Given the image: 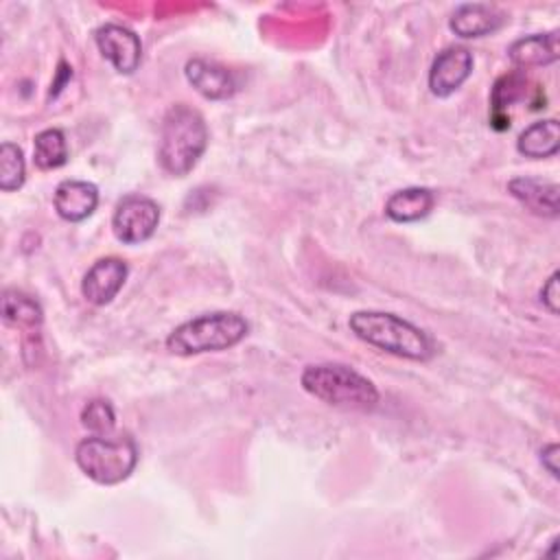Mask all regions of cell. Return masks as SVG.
Returning a JSON list of instances; mask_svg holds the SVG:
<instances>
[{
  "instance_id": "cell-20",
  "label": "cell",
  "mask_w": 560,
  "mask_h": 560,
  "mask_svg": "<svg viewBox=\"0 0 560 560\" xmlns=\"http://www.w3.org/2000/svg\"><path fill=\"white\" fill-rule=\"evenodd\" d=\"M81 422L92 435H112L116 427V413L107 400H90L81 411Z\"/></svg>"
},
{
  "instance_id": "cell-14",
  "label": "cell",
  "mask_w": 560,
  "mask_h": 560,
  "mask_svg": "<svg viewBox=\"0 0 560 560\" xmlns=\"http://www.w3.org/2000/svg\"><path fill=\"white\" fill-rule=\"evenodd\" d=\"M560 46H558V31L538 33L529 37H521L512 42L508 48V57L518 68H534V66H549L558 61Z\"/></svg>"
},
{
  "instance_id": "cell-22",
  "label": "cell",
  "mask_w": 560,
  "mask_h": 560,
  "mask_svg": "<svg viewBox=\"0 0 560 560\" xmlns=\"http://www.w3.org/2000/svg\"><path fill=\"white\" fill-rule=\"evenodd\" d=\"M558 271H553L551 276H549V280L542 284V289H540V302L547 306V311L549 313H558L560 311V291H558Z\"/></svg>"
},
{
  "instance_id": "cell-12",
  "label": "cell",
  "mask_w": 560,
  "mask_h": 560,
  "mask_svg": "<svg viewBox=\"0 0 560 560\" xmlns=\"http://www.w3.org/2000/svg\"><path fill=\"white\" fill-rule=\"evenodd\" d=\"M503 22L505 18L497 7L483 4V2H470L455 9V13L448 20V26L455 35L472 39V37H483L499 31Z\"/></svg>"
},
{
  "instance_id": "cell-1",
  "label": "cell",
  "mask_w": 560,
  "mask_h": 560,
  "mask_svg": "<svg viewBox=\"0 0 560 560\" xmlns=\"http://www.w3.org/2000/svg\"><path fill=\"white\" fill-rule=\"evenodd\" d=\"M208 147V127L203 116L186 103L173 105L160 127L158 160L168 175H188Z\"/></svg>"
},
{
  "instance_id": "cell-15",
  "label": "cell",
  "mask_w": 560,
  "mask_h": 560,
  "mask_svg": "<svg viewBox=\"0 0 560 560\" xmlns=\"http://www.w3.org/2000/svg\"><path fill=\"white\" fill-rule=\"evenodd\" d=\"M435 203V195L429 188L422 186H411L396 190L387 203H385V214L396 221V223H411L418 219H424Z\"/></svg>"
},
{
  "instance_id": "cell-18",
  "label": "cell",
  "mask_w": 560,
  "mask_h": 560,
  "mask_svg": "<svg viewBox=\"0 0 560 560\" xmlns=\"http://www.w3.org/2000/svg\"><path fill=\"white\" fill-rule=\"evenodd\" d=\"M2 317L11 326L33 328L42 324V308L31 295L15 289H7L2 295Z\"/></svg>"
},
{
  "instance_id": "cell-2",
  "label": "cell",
  "mask_w": 560,
  "mask_h": 560,
  "mask_svg": "<svg viewBox=\"0 0 560 560\" xmlns=\"http://www.w3.org/2000/svg\"><path fill=\"white\" fill-rule=\"evenodd\" d=\"M350 330L365 343L409 361H429L433 343L416 324L383 311H357L348 319Z\"/></svg>"
},
{
  "instance_id": "cell-10",
  "label": "cell",
  "mask_w": 560,
  "mask_h": 560,
  "mask_svg": "<svg viewBox=\"0 0 560 560\" xmlns=\"http://www.w3.org/2000/svg\"><path fill=\"white\" fill-rule=\"evenodd\" d=\"M184 72H186L188 83L201 96H206L210 101H223V98H230L236 92L234 74L225 66H221L217 61L195 57V59H190L186 63Z\"/></svg>"
},
{
  "instance_id": "cell-16",
  "label": "cell",
  "mask_w": 560,
  "mask_h": 560,
  "mask_svg": "<svg viewBox=\"0 0 560 560\" xmlns=\"http://www.w3.org/2000/svg\"><path fill=\"white\" fill-rule=\"evenodd\" d=\"M558 147H560V125L556 118L532 122L527 129L521 131L516 140L518 153L532 160L549 158L558 151Z\"/></svg>"
},
{
  "instance_id": "cell-21",
  "label": "cell",
  "mask_w": 560,
  "mask_h": 560,
  "mask_svg": "<svg viewBox=\"0 0 560 560\" xmlns=\"http://www.w3.org/2000/svg\"><path fill=\"white\" fill-rule=\"evenodd\" d=\"M525 96V77L521 72L503 74L494 88H492V107L494 114H499L503 107H510L512 103L521 101Z\"/></svg>"
},
{
  "instance_id": "cell-11",
  "label": "cell",
  "mask_w": 560,
  "mask_h": 560,
  "mask_svg": "<svg viewBox=\"0 0 560 560\" xmlns=\"http://www.w3.org/2000/svg\"><path fill=\"white\" fill-rule=\"evenodd\" d=\"M55 210L63 221L77 223L88 219L98 206V188L83 179H63L55 188Z\"/></svg>"
},
{
  "instance_id": "cell-19",
  "label": "cell",
  "mask_w": 560,
  "mask_h": 560,
  "mask_svg": "<svg viewBox=\"0 0 560 560\" xmlns=\"http://www.w3.org/2000/svg\"><path fill=\"white\" fill-rule=\"evenodd\" d=\"M26 179V164L22 149L13 142H2L0 147V188L4 192L18 190Z\"/></svg>"
},
{
  "instance_id": "cell-9",
  "label": "cell",
  "mask_w": 560,
  "mask_h": 560,
  "mask_svg": "<svg viewBox=\"0 0 560 560\" xmlns=\"http://www.w3.org/2000/svg\"><path fill=\"white\" fill-rule=\"evenodd\" d=\"M127 271H129L127 262L116 256L96 260L83 276V282H81L83 298L94 306L109 304L122 289L127 280Z\"/></svg>"
},
{
  "instance_id": "cell-13",
  "label": "cell",
  "mask_w": 560,
  "mask_h": 560,
  "mask_svg": "<svg viewBox=\"0 0 560 560\" xmlns=\"http://www.w3.org/2000/svg\"><path fill=\"white\" fill-rule=\"evenodd\" d=\"M508 190L518 199L529 212L540 217H558V195L556 182H542L536 177H516L508 184Z\"/></svg>"
},
{
  "instance_id": "cell-4",
  "label": "cell",
  "mask_w": 560,
  "mask_h": 560,
  "mask_svg": "<svg viewBox=\"0 0 560 560\" xmlns=\"http://www.w3.org/2000/svg\"><path fill=\"white\" fill-rule=\"evenodd\" d=\"M249 330L247 319L234 311H217L179 324L168 337L166 348L173 354L190 357L201 352H219L236 346Z\"/></svg>"
},
{
  "instance_id": "cell-6",
  "label": "cell",
  "mask_w": 560,
  "mask_h": 560,
  "mask_svg": "<svg viewBox=\"0 0 560 560\" xmlns=\"http://www.w3.org/2000/svg\"><path fill=\"white\" fill-rule=\"evenodd\" d=\"M160 223V206L144 195H125L114 210L112 230L125 245H138L153 236Z\"/></svg>"
},
{
  "instance_id": "cell-7",
  "label": "cell",
  "mask_w": 560,
  "mask_h": 560,
  "mask_svg": "<svg viewBox=\"0 0 560 560\" xmlns=\"http://www.w3.org/2000/svg\"><path fill=\"white\" fill-rule=\"evenodd\" d=\"M94 39H96L101 55L118 72H122V74L136 72V68L140 66V59H142V42L131 28L109 22V24H103L96 28Z\"/></svg>"
},
{
  "instance_id": "cell-3",
  "label": "cell",
  "mask_w": 560,
  "mask_h": 560,
  "mask_svg": "<svg viewBox=\"0 0 560 560\" xmlns=\"http://www.w3.org/2000/svg\"><path fill=\"white\" fill-rule=\"evenodd\" d=\"M302 387L322 402L339 409L370 411L378 405L376 385L343 363L308 365L300 376Z\"/></svg>"
},
{
  "instance_id": "cell-5",
  "label": "cell",
  "mask_w": 560,
  "mask_h": 560,
  "mask_svg": "<svg viewBox=\"0 0 560 560\" xmlns=\"http://www.w3.org/2000/svg\"><path fill=\"white\" fill-rule=\"evenodd\" d=\"M74 459L92 481L114 486L133 472L138 464V446L129 435H90L77 444Z\"/></svg>"
},
{
  "instance_id": "cell-17",
  "label": "cell",
  "mask_w": 560,
  "mask_h": 560,
  "mask_svg": "<svg viewBox=\"0 0 560 560\" xmlns=\"http://www.w3.org/2000/svg\"><path fill=\"white\" fill-rule=\"evenodd\" d=\"M33 160L35 166L42 171H52L59 168L68 162V142L61 129H44L35 136L33 142Z\"/></svg>"
},
{
  "instance_id": "cell-23",
  "label": "cell",
  "mask_w": 560,
  "mask_h": 560,
  "mask_svg": "<svg viewBox=\"0 0 560 560\" xmlns=\"http://www.w3.org/2000/svg\"><path fill=\"white\" fill-rule=\"evenodd\" d=\"M558 444H547L542 451H540V464L547 468V472L551 477H558Z\"/></svg>"
},
{
  "instance_id": "cell-8",
  "label": "cell",
  "mask_w": 560,
  "mask_h": 560,
  "mask_svg": "<svg viewBox=\"0 0 560 560\" xmlns=\"http://www.w3.org/2000/svg\"><path fill=\"white\" fill-rule=\"evenodd\" d=\"M472 72V52L464 46H448L431 63L429 70V90L431 94L446 98L455 90L462 88V83Z\"/></svg>"
}]
</instances>
